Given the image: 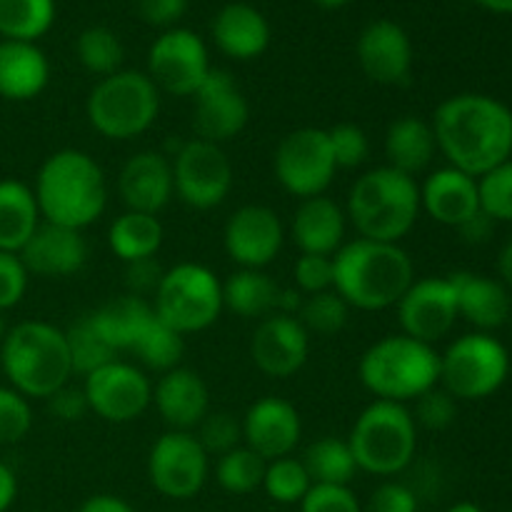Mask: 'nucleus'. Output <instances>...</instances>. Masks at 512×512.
Returning a JSON list of instances; mask_svg holds the SVG:
<instances>
[{"instance_id": "nucleus-1", "label": "nucleus", "mask_w": 512, "mask_h": 512, "mask_svg": "<svg viewBox=\"0 0 512 512\" xmlns=\"http://www.w3.org/2000/svg\"><path fill=\"white\" fill-rule=\"evenodd\" d=\"M433 133L450 168L480 178L512 155V110L483 93L450 95L435 108Z\"/></svg>"}, {"instance_id": "nucleus-2", "label": "nucleus", "mask_w": 512, "mask_h": 512, "mask_svg": "<svg viewBox=\"0 0 512 512\" xmlns=\"http://www.w3.org/2000/svg\"><path fill=\"white\" fill-rule=\"evenodd\" d=\"M413 280L415 265L400 243L355 238L333 255V290L355 310L395 308Z\"/></svg>"}, {"instance_id": "nucleus-3", "label": "nucleus", "mask_w": 512, "mask_h": 512, "mask_svg": "<svg viewBox=\"0 0 512 512\" xmlns=\"http://www.w3.org/2000/svg\"><path fill=\"white\" fill-rule=\"evenodd\" d=\"M33 195L45 223L85 230L108 208V180L95 158L65 148L43 160Z\"/></svg>"}, {"instance_id": "nucleus-4", "label": "nucleus", "mask_w": 512, "mask_h": 512, "mask_svg": "<svg viewBox=\"0 0 512 512\" xmlns=\"http://www.w3.org/2000/svg\"><path fill=\"white\" fill-rule=\"evenodd\" d=\"M345 215L358 238L400 243L418 223L420 185L410 175L380 165L355 180L345 203Z\"/></svg>"}, {"instance_id": "nucleus-5", "label": "nucleus", "mask_w": 512, "mask_h": 512, "mask_svg": "<svg viewBox=\"0 0 512 512\" xmlns=\"http://www.w3.org/2000/svg\"><path fill=\"white\" fill-rule=\"evenodd\" d=\"M0 368L20 395L48 400L73 378L65 330L45 320H25L8 328L0 345Z\"/></svg>"}, {"instance_id": "nucleus-6", "label": "nucleus", "mask_w": 512, "mask_h": 512, "mask_svg": "<svg viewBox=\"0 0 512 512\" xmlns=\"http://www.w3.org/2000/svg\"><path fill=\"white\" fill-rule=\"evenodd\" d=\"M360 383L375 400L410 403L440 385V355L433 345L410 335H385L370 345L358 363Z\"/></svg>"}, {"instance_id": "nucleus-7", "label": "nucleus", "mask_w": 512, "mask_h": 512, "mask_svg": "<svg viewBox=\"0 0 512 512\" xmlns=\"http://www.w3.org/2000/svg\"><path fill=\"white\" fill-rule=\"evenodd\" d=\"M348 445L358 470L378 478H393L413 465L418 450V425L405 405L373 400L355 418Z\"/></svg>"}, {"instance_id": "nucleus-8", "label": "nucleus", "mask_w": 512, "mask_h": 512, "mask_svg": "<svg viewBox=\"0 0 512 512\" xmlns=\"http://www.w3.org/2000/svg\"><path fill=\"white\" fill-rule=\"evenodd\" d=\"M158 113L160 90L140 70H118L100 78L85 103L90 128L108 140H130L148 133Z\"/></svg>"}, {"instance_id": "nucleus-9", "label": "nucleus", "mask_w": 512, "mask_h": 512, "mask_svg": "<svg viewBox=\"0 0 512 512\" xmlns=\"http://www.w3.org/2000/svg\"><path fill=\"white\" fill-rule=\"evenodd\" d=\"M153 313L175 333H203L223 313V283L200 263H178L165 270L153 295Z\"/></svg>"}, {"instance_id": "nucleus-10", "label": "nucleus", "mask_w": 512, "mask_h": 512, "mask_svg": "<svg viewBox=\"0 0 512 512\" xmlns=\"http://www.w3.org/2000/svg\"><path fill=\"white\" fill-rule=\"evenodd\" d=\"M508 373V350L488 333L463 335L440 355V385L455 400L490 398L503 388Z\"/></svg>"}, {"instance_id": "nucleus-11", "label": "nucleus", "mask_w": 512, "mask_h": 512, "mask_svg": "<svg viewBox=\"0 0 512 512\" xmlns=\"http://www.w3.org/2000/svg\"><path fill=\"white\" fill-rule=\"evenodd\" d=\"M273 170L280 188L293 198L308 200L325 195L338 173L328 130L298 128L285 135L275 148Z\"/></svg>"}, {"instance_id": "nucleus-12", "label": "nucleus", "mask_w": 512, "mask_h": 512, "mask_svg": "<svg viewBox=\"0 0 512 512\" xmlns=\"http://www.w3.org/2000/svg\"><path fill=\"white\" fill-rule=\"evenodd\" d=\"M170 163L180 203L193 210H213L228 200L233 190V163L223 145L200 138L185 140Z\"/></svg>"}, {"instance_id": "nucleus-13", "label": "nucleus", "mask_w": 512, "mask_h": 512, "mask_svg": "<svg viewBox=\"0 0 512 512\" xmlns=\"http://www.w3.org/2000/svg\"><path fill=\"white\" fill-rule=\"evenodd\" d=\"M210 473V455L195 433L168 430L148 455V480L163 498L190 500L203 490Z\"/></svg>"}, {"instance_id": "nucleus-14", "label": "nucleus", "mask_w": 512, "mask_h": 512, "mask_svg": "<svg viewBox=\"0 0 512 512\" xmlns=\"http://www.w3.org/2000/svg\"><path fill=\"white\" fill-rule=\"evenodd\" d=\"M210 70L208 48L193 30L170 28L150 45L148 78L175 98H193Z\"/></svg>"}, {"instance_id": "nucleus-15", "label": "nucleus", "mask_w": 512, "mask_h": 512, "mask_svg": "<svg viewBox=\"0 0 512 512\" xmlns=\"http://www.w3.org/2000/svg\"><path fill=\"white\" fill-rule=\"evenodd\" d=\"M83 390L90 413L103 418L105 423H133L153 405L150 378L138 365L123 360H113L95 373L85 375Z\"/></svg>"}, {"instance_id": "nucleus-16", "label": "nucleus", "mask_w": 512, "mask_h": 512, "mask_svg": "<svg viewBox=\"0 0 512 512\" xmlns=\"http://www.w3.org/2000/svg\"><path fill=\"white\" fill-rule=\"evenodd\" d=\"M250 120V105L235 78L225 70H210L193 95L195 138L223 145L238 138Z\"/></svg>"}, {"instance_id": "nucleus-17", "label": "nucleus", "mask_w": 512, "mask_h": 512, "mask_svg": "<svg viewBox=\"0 0 512 512\" xmlns=\"http://www.w3.org/2000/svg\"><path fill=\"white\" fill-rule=\"evenodd\" d=\"M285 228L280 215L268 205H243L228 218L223 245L238 268L265 270L280 255Z\"/></svg>"}, {"instance_id": "nucleus-18", "label": "nucleus", "mask_w": 512, "mask_h": 512, "mask_svg": "<svg viewBox=\"0 0 512 512\" xmlns=\"http://www.w3.org/2000/svg\"><path fill=\"white\" fill-rule=\"evenodd\" d=\"M395 310H398V323L403 333L428 345L443 340L460 318L450 278L413 280Z\"/></svg>"}, {"instance_id": "nucleus-19", "label": "nucleus", "mask_w": 512, "mask_h": 512, "mask_svg": "<svg viewBox=\"0 0 512 512\" xmlns=\"http://www.w3.org/2000/svg\"><path fill=\"white\" fill-rule=\"evenodd\" d=\"M310 355V333L295 315L273 313L263 318L250 340L255 368L275 380L293 378L303 370Z\"/></svg>"}, {"instance_id": "nucleus-20", "label": "nucleus", "mask_w": 512, "mask_h": 512, "mask_svg": "<svg viewBox=\"0 0 512 512\" xmlns=\"http://www.w3.org/2000/svg\"><path fill=\"white\" fill-rule=\"evenodd\" d=\"M243 445L263 460L293 455L303 438V420L290 400L265 395L255 400L243 415Z\"/></svg>"}, {"instance_id": "nucleus-21", "label": "nucleus", "mask_w": 512, "mask_h": 512, "mask_svg": "<svg viewBox=\"0 0 512 512\" xmlns=\"http://www.w3.org/2000/svg\"><path fill=\"white\" fill-rule=\"evenodd\" d=\"M358 63L378 85H405L413 73V43L395 20H373L358 38Z\"/></svg>"}, {"instance_id": "nucleus-22", "label": "nucleus", "mask_w": 512, "mask_h": 512, "mask_svg": "<svg viewBox=\"0 0 512 512\" xmlns=\"http://www.w3.org/2000/svg\"><path fill=\"white\" fill-rule=\"evenodd\" d=\"M118 195L135 213L158 215L173 200V163L158 150H140L125 160L118 175Z\"/></svg>"}, {"instance_id": "nucleus-23", "label": "nucleus", "mask_w": 512, "mask_h": 512, "mask_svg": "<svg viewBox=\"0 0 512 512\" xmlns=\"http://www.w3.org/2000/svg\"><path fill=\"white\" fill-rule=\"evenodd\" d=\"M18 255L30 275L68 278L80 273L88 263V240L83 238V230L43 220Z\"/></svg>"}, {"instance_id": "nucleus-24", "label": "nucleus", "mask_w": 512, "mask_h": 512, "mask_svg": "<svg viewBox=\"0 0 512 512\" xmlns=\"http://www.w3.org/2000/svg\"><path fill=\"white\" fill-rule=\"evenodd\" d=\"M153 405L170 430L193 433L210 413V390L203 375L180 365L153 385Z\"/></svg>"}, {"instance_id": "nucleus-25", "label": "nucleus", "mask_w": 512, "mask_h": 512, "mask_svg": "<svg viewBox=\"0 0 512 512\" xmlns=\"http://www.w3.org/2000/svg\"><path fill=\"white\" fill-rule=\"evenodd\" d=\"M420 210H425L435 223L460 228L465 220L480 213L478 178L450 165L435 170L420 185Z\"/></svg>"}, {"instance_id": "nucleus-26", "label": "nucleus", "mask_w": 512, "mask_h": 512, "mask_svg": "<svg viewBox=\"0 0 512 512\" xmlns=\"http://www.w3.org/2000/svg\"><path fill=\"white\" fill-rule=\"evenodd\" d=\"M345 230H348V215L343 205L328 195H318V198L300 200L290 223V238L300 253L333 258L345 245Z\"/></svg>"}, {"instance_id": "nucleus-27", "label": "nucleus", "mask_w": 512, "mask_h": 512, "mask_svg": "<svg viewBox=\"0 0 512 512\" xmlns=\"http://www.w3.org/2000/svg\"><path fill=\"white\" fill-rule=\"evenodd\" d=\"M213 40L233 60H255L270 45V23L248 3H228L213 18Z\"/></svg>"}, {"instance_id": "nucleus-28", "label": "nucleus", "mask_w": 512, "mask_h": 512, "mask_svg": "<svg viewBox=\"0 0 512 512\" xmlns=\"http://www.w3.org/2000/svg\"><path fill=\"white\" fill-rule=\"evenodd\" d=\"M50 63L35 43L0 40V98L25 103L48 88Z\"/></svg>"}, {"instance_id": "nucleus-29", "label": "nucleus", "mask_w": 512, "mask_h": 512, "mask_svg": "<svg viewBox=\"0 0 512 512\" xmlns=\"http://www.w3.org/2000/svg\"><path fill=\"white\" fill-rule=\"evenodd\" d=\"M450 283L455 288L458 315L468 320L470 325L488 333V330H498L505 323H510V293L500 280L475 273H453Z\"/></svg>"}, {"instance_id": "nucleus-30", "label": "nucleus", "mask_w": 512, "mask_h": 512, "mask_svg": "<svg viewBox=\"0 0 512 512\" xmlns=\"http://www.w3.org/2000/svg\"><path fill=\"white\" fill-rule=\"evenodd\" d=\"M155 320L153 303L138 295H118V298L108 300L100 305L95 313H90V323L98 330L100 338L120 353V350H133L140 335L145 333L150 323Z\"/></svg>"}, {"instance_id": "nucleus-31", "label": "nucleus", "mask_w": 512, "mask_h": 512, "mask_svg": "<svg viewBox=\"0 0 512 512\" xmlns=\"http://www.w3.org/2000/svg\"><path fill=\"white\" fill-rule=\"evenodd\" d=\"M438 153L433 125L418 115H403L393 120L385 133V160L390 168L415 178L433 163Z\"/></svg>"}, {"instance_id": "nucleus-32", "label": "nucleus", "mask_w": 512, "mask_h": 512, "mask_svg": "<svg viewBox=\"0 0 512 512\" xmlns=\"http://www.w3.org/2000/svg\"><path fill=\"white\" fill-rule=\"evenodd\" d=\"M40 223L33 188L15 178L0 180V250L20 253Z\"/></svg>"}, {"instance_id": "nucleus-33", "label": "nucleus", "mask_w": 512, "mask_h": 512, "mask_svg": "<svg viewBox=\"0 0 512 512\" xmlns=\"http://www.w3.org/2000/svg\"><path fill=\"white\" fill-rule=\"evenodd\" d=\"M280 285L265 270L238 268L223 283V308L245 320H263L278 313Z\"/></svg>"}, {"instance_id": "nucleus-34", "label": "nucleus", "mask_w": 512, "mask_h": 512, "mask_svg": "<svg viewBox=\"0 0 512 512\" xmlns=\"http://www.w3.org/2000/svg\"><path fill=\"white\" fill-rule=\"evenodd\" d=\"M163 238L165 230L158 215L135 213V210H125L123 215H118L108 230L110 250L125 265L155 258L158 250L163 248Z\"/></svg>"}, {"instance_id": "nucleus-35", "label": "nucleus", "mask_w": 512, "mask_h": 512, "mask_svg": "<svg viewBox=\"0 0 512 512\" xmlns=\"http://www.w3.org/2000/svg\"><path fill=\"white\" fill-rule=\"evenodd\" d=\"M303 465L313 485H350L358 473V463L348 440L330 438V435L315 440L305 450Z\"/></svg>"}, {"instance_id": "nucleus-36", "label": "nucleus", "mask_w": 512, "mask_h": 512, "mask_svg": "<svg viewBox=\"0 0 512 512\" xmlns=\"http://www.w3.org/2000/svg\"><path fill=\"white\" fill-rule=\"evenodd\" d=\"M55 23V0H0V35L35 43Z\"/></svg>"}, {"instance_id": "nucleus-37", "label": "nucleus", "mask_w": 512, "mask_h": 512, "mask_svg": "<svg viewBox=\"0 0 512 512\" xmlns=\"http://www.w3.org/2000/svg\"><path fill=\"white\" fill-rule=\"evenodd\" d=\"M130 353H135V358L140 360L143 368L163 375L168 370L180 368V363H183L185 338L155 318L145 328V333L140 335V340L135 343V348Z\"/></svg>"}, {"instance_id": "nucleus-38", "label": "nucleus", "mask_w": 512, "mask_h": 512, "mask_svg": "<svg viewBox=\"0 0 512 512\" xmlns=\"http://www.w3.org/2000/svg\"><path fill=\"white\" fill-rule=\"evenodd\" d=\"M75 55H78L80 65L88 73L108 78V75L123 70L120 65H123L125 48L113 30L103 28V25H93V28H85L78 35V40H75Z\"/></svg>"}, {"instance_id": "nucleus-39", "label": "nucleus", "mask_w": 512, "mask_h": 512, "mask_svg": "<svg viewBox=\"0 0 512 512\" xmlns=\"http://www.w3.org/2000/svg\"><path fill=\"white\" fill-rule=\"evenodd\" d=\"M265 465L268 460L260 458L245 445H238L230 453L220 455L215 465V480L220 488L230 495H250L258 488H263Z\"/></svg>"}, {"instance_id": "nucleus-40", "label": "nucleus", "mask_w": 512, "mask_h": 512, "mask_svg": "<svg viewBox=\"0 0 512 512\" xmlns=\"http://www.w3.org/2000/svg\"><path fill=\"white\" fill-rule=\"evenodd\" d=\"M65 340H68L70 365H73V375H90L103 365L113 363L115 350L105 343L98 335V330L90 323V315L75 320L68 330H65Z\"/></svg>"}, {"instance_id": "nucleus-41", "label": "nucleus", "mask_w": 512, "mask_h": 512, "mask_svg": "<svg viewBox=\"0 0 512 512\" xmlns=\"http://www.w3.org/2000/svg\"><path fill=\"white\" fill-rule=\"evenodd\" d=\"M310 488H313V480H310L303 460L288 455V458L268 460L265 465L263 490L273 503L300 505Z\"/></svg>"}, {"instance_id": "nucleus-42", "label": "nucleus", "mask_w": 512, "mask_h": 512, "mask_svg": "<svg viewBox=\"0 0 512 512\" xmlns=\"http://www.w3.org/2000/svg\"><path fill=\"white\" fill-rule=\"evenodd\" d=\"M350 310L353 308L335 290H325V293L303 295V305L295 318L310 335H335L348 325Z\"/></svg>"}, {"instance_id": "nucleus-43", "label": "nucleus", "mask_w": 512, "mask_h": 512, "mask_svg": "<svg viewBox=\"0 0 512 512\" xmlns=\"http://www.w3.org/2000/svg\"><path fill=\"white\" fill-rule=\"evenodd\" d=\"M480 210L498 223H512V160L478 178Z\"/></svg>"}, {"instance_id": "nucleus-44", "label": "nucleus", "mask_w": 512, "mask_h": 512, "mask_svg": "<svg viewBox=\"0 0 512 512\" xmlns=\"http://www.w3.org/2000/svg\"><path fill=\"white\" fill-rule=\"evenodd\" d=\"M195 430H198L195 438H198V443L203 445L208 455H218L220 458V455L243 445V423L235 415L225 413V410H215V413L210 410Z\"/></svg>"}, {"instance_id": "nucleus-45", "label": "nucleus", "mask_w": 512, "mask_h": 512, "mask_svg": "<svg viewBox=\"0 0 512 512\" xmlns=\"http://www.w3.org/2000/svg\"><path fill=\"white\" fill-rule=\"evenodd\" d=\"M33 428V408L25 395L0 385V448L15 445Z\"/></svg>"}, {"instance_id": "nucleus-46", "label": "nucleus", "mask_w": 512, "mask_h": 512, "mask_svg": "<svg viewBox=\"0 0 512 512\" xmlns=\"http://www.w3.org/2000/svg\"><path fill=\"white\" fill-rule=\"evenodd\" d=\"M330 148H333V158L338 170H353L368 160L370 155V140L360 125L355 123H340L328 130Z\"/></svg>"}, {"instance_id": "nucleus-47", "label": "nucleus", "mask_w": 512, "mask_h": 512, "mask_svg": "<svg viewBox=\"0 0 512 512\" xmlns=\"http://www.w3.org/2000/svg\"><path fill=\"white\" fill-rule=\"evenodd\" d=\"M458 418V400L445 388H433L415 400V425L428 430H445Z\"/></svg>"}, {"instance_id": "nucleus-48", "label": "nucleus", "mask_w": 512, "mask_h": 512, "mask_svg": "<svg viewBox=\"0 0 512 512\" xmlns=\"http://www.w3.org/2000/svg\"><path fill=\"white\" fill-rule=\"evenodd\" d=\"M293 280L300 295H315L333 290V258L300 253L293 265Z\"/></svg>"}, {"instance_id": "nucleus-49", "label": "nucleus", "mask_w": 512, "mask_h": 512, "mask_svg": "<svg viewBox=\"0 0 512 512\" xmlns=\"http://www.w3.org/2000/svg\"><path fill=\"white\" fill-rule=\"evenodd\" d=\"M300 512H363L350 485H313L300 503Z\"/></svg>"}, {"instance_id": "nucleus-50", "label": "nucleus", "mask_w": 512, "mask_h": 512, "mask_svg": "<svg viewBox=\"0 0 512 512\" xmlns=\"http://www.w3.org/2000/svg\"><path fill=\"white\" fill-rule=\"evenodd\" d=\"M28 268L23 265L18 253H3L0 250V310H10L25 298L28 290Z\"/></svg>"}, {"instance_id": "nucleus-51", "label": "nucleus", "mask_w": 512, "mask_h": 512, "mask_svg": "<svg viewBox=\"0 0 512 512\" xmlns=\"http://www.w3.org/2000/svg\"><path fill=\"white\" fill-rule=\"evenodd\" d=\"M368 512H418V495L410 485L388 480L370 495Z\"/></svg>"}, {"instance_id": "nucleus-52", "label": "nucleus", "mask_w": 512, "mask_h": 512, "mask_svg": "<svg viewBox=\"0 0 512 512\" xmlns=\"http://www.w3.org/2000/svg\"><path fill=\"white\" fill-rule=\"evenodd\" d=\"M163 273L165 270L160 268V263L155 258L135 260V263L125 265V288H128L130 295H138V298L148 300L158 290Z\"/></svg>"}, {"instance_id": "nucleus-53", "label": "nucleus", "mask_w": 512, "mask_h": 512, "mask_svg": "<svg viewBox=\"0 0 512 512\" xmlns=\"http://www.w3.org/2000/svg\"><path fill=\"white\" fill-rule=\"evenodd\" d=\"M45 403H48L50 413H53L58 420H63V423H78V420H83L85 415L90 413V405H88V398H85L83 385L75 388V385L65 383L63 388L55 390Z\"/></svg>"}, {"instance_id": "nucleus-54", "label": "nucleus", "mask_w": 512, "mask_h": 512, "mask_svg": "<svg viewBox=\"0 0 512 512\" xmlns=\"http://www.w3.org/2000/svg\"><path fill=\"white\" fill-rule=\"evenodd\" d=\"M135 10L148 25L170 30L185 15L188 0H135Z\"/></svg>"}, {"instance_id": "nucleus-55", "label": "nucleus", "mask_w": 512, "mask_h": 512, "mask_svg": "<svg viewBox=\"0 0 512 512\" xmlns=\"http://www.w3.org/2000/svg\"><path fill=\"white\" fill-rule=\"evenodd\" d=\"M455 230H458L460 238H463L465 243L483 245V243H488L490 238H493L495 220L490 218V215H485L483 210H480V213H475L473 218L465 220V223L460 225V228H455Z\"/></svg>"}, {"instance_id": "nucleus-56", "label": "nucleus", "mask_w": 512, "mask_h": 512, "mask_svg": "<svg viewBox=\"0 0 512 512\" xmlns=\"http://www.w3.org/2000/svg\"><path fill=\"white\" fill-rule=\"evenodd\" d=\"M78 512H135V508L128 503V500L118 498V495L100 493L85 500V503L78 508Z\"/></svg>"}, {"instance_id": "nucleus-57", "label": "nucleus", "mask_w": 512, "mask_h": 512, "mask_svg": "<svg viewBox=\"0 0 512 512\" xmlns=\"http://www.w3.org/2000/svg\"><path fill=\"white\" fill-rule=\"evenodd\" d=\"M18 498V478L13 468L0 460V512H8Z\"/></svg>"}, {"instance_id": "nucleus-58", "label": "nucleus", "mask_w": 512, "mask_h": 512, "mask_svg": "<svg viewBox=\"0 0 512 512\" xmlns=\"http://www.w3.org/2000/svg\"><path fill=\"white\" fill-rule=\"evenodd\" d=\"M498 275L500 283L512 288V238L503 245V250L498 255Z\"/></svg>"}, {"instance_id": "nucleus-59", "label": "nucleus", "mask_w": 512, "mask_h": 512, "mask_svg": "<svg viewBox=\"0 0 512 512\" xmlns=\"http://www.w3.org/2000/svg\"><path fill=\"white\" fill-rule=\"evenodd\" d=\"M478 3L485 5L488 10H493V13L512 15V0H478Z\"/></svg>"}, {"instance_id": "nucleus-60", "label": "nucleus", "mask_w": 512, "mask_h": 512, "mask_svg": "<svg viewBox=\"0 0 512 512\" xmlns=\"http://www.w3.org/2000/svg\"><path fill=\"white\" fill-rule=\"evenodd\" d=\"M448 512H483V510H480V505L468 503V500H463V503H455L453 508H450Z\"/></svg>"}, {"instance_id": "nucleus-61", "label": "nucleus", "mask_w": 512, "mask_h": 512, "mask_svg": "<svg viewBox=\"0 0 512 512\" xmlns=\"http://www.w3.org/2000/svg\"><path fill=\"white\" fill-rule=\"evenodd\" d=\"M313 3L320 5V8L333 10V8H343V5H348L350 0H313Z\"/></svg>"}, {"instance_id": "nucleus-62", "label": "nucleus", "mask_w": 512, "mask_h": 512, "mask_svg": "<svg viewBox=\"0 0 512 512\" xmlns=\"http://www.w3.org/2000/svg\"><path fill=\"white\" fill-rule=\"evenodd\" d=\"M5 335H8V323H5V313L0 310V345H3Z\"/></svg>"}, {"instance_id": "nucleus-63", "label": "nucleus", "mask_w": 512, "mask_h": 512, "mask_svg": "<svg viewBox=\"0 0 512 512\" xmlns=\"http://www.w3.org/2000/svg\"><path fill=\"white\" fill-rule=\"evenodd\" d=\"M510 328H512V315H510Z\"/></svg>"}]
</instances>
